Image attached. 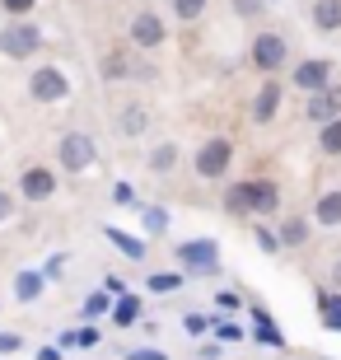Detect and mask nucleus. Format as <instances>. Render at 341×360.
Instances as JSON below:
<instances>
[{
    "mask_svg": "<svg viewBox=\"0 0 341 360\" xmlns=\"http://www.w3.org/2000/svg\"><path fill=\"white\" fill-rule=\"evenodd\" d=\"M10 211H14V197H5V192H0V220H10Z\"/></svg>",
    "mask_w": 341,
    "mask_h": 360,
    "instance_id": "nucleus-30",
    "label": "nucleus"
},
{
    "mask_svg": "<svg viewBox=\"0 0 341 360\" xmlns=\"http://www.w3.org/2000/svg\"><path fill=\"white\" fill-rule=\"evenodd\" d=\"M38 290H42V276L38 271H24L19 276V300H38Z\"/></svg>",
    "mask_w": 341,
    "mask_h": 360,
    "instance_id": "nucleus-24",
    "label": "nucleus"
},
{
    "mask_svg": "<svg viewBox=\"0 0 341 360\" xmlns=\"http://www.w3.org/2000/svg\"><path fill=\"white\" fill-rule=\"evenodd\" d=\"M131 42L136 47H159V42H164V24H159V14H136L131 19Z\"/></svg>",
    "mask_w": 341,
    "mask_h": 360,
    "instance_id": "nucleus-8",
    "label": "nucleus"
},
{
    "mask_svg": "<svg viewBox=\"0 0 341 360\" xmlns=\"http://www.w3.org/2000/svg\"><path fill=\"white\" fill-rule=\"evenodd\" d=\"M61 164H66L70 174H84L94 164V141L84 131H70L66 141H61Z\"/></svg>",
    "mask_w": 341,
    "mask_h": 360,
    "instance_id": "nucleus-6",
    "label": "nucleus"
},
{
    "mask_svg": "<svg viewBox=\"0 0 341 360\" xmlns=\"http://www.w3.org/2000/svg\"><path fill=\"white\" fill-rule=\"evenodd\" d=\"M131 360H164L159 351H131Z\"/></svg>",
    "mask_w": 341,
    "mask_h": 360,
    "instance_id": "nucleus-32",
    "label": "nucleus"
},
{
    "mask_svg": "<svg viewBox=\"0 0 341 360\" xmlns=\"http://www.w3.org/2000/svg\"><path fill=\"white\" fill-rule=\"evenodd\" d=\"M314 24L323 28V33L341 28V0H318V5H314Z\"/></svg>",
    "mask_w": 341,
    "mask_h": 360,
    "instance_id": "nucleus-13",
    "label": "nucleus"
},
{
    "mask_svg": "<svg viewBox=\"0 0 341 360\" xmlns=\"http://www.w3.org/2000/svg\"><path fill=\"white\" fill-rule=\"evenodd\" d=\"M28 94L38 98V103H61L70 94V80L61 75L56 66H42V70H33V80H28Z\"/></svg>",
    "mask_w": 341,
    "mask_h": 360,
    "instance_id": "nucleus-3",
    "label": "nucleus"
},
{
    "mask_svg": "<svg viewBox=\"0 0 341 360\" xmlns=\"http://www.w3.org/2000/svg\"><path fill=\"white\" fill-rule=\"evenodd\" d=\"M318 309H323V323L341 333V300H332V295H318Z\"/></svg>",
    "mask_w": 341,
    "mask_h": 360,
    "instance_id": "nucleus-20",
    "label": "nucleus"
},
{
    "mask_svg": "<svg viewBox=\"0 0 341 360\" xmlns=\"http://www.w3.org/2000/svg\"><path fill=\"white\" fill-rule=\"evenodd\" d=\"M19 192H24L28 201H47L56 192V178L47 174V169H24V178H19Z\"/></svg>",
    "mask_w": 341,
    "mask_h": 360,
    "instance_id": "nucleus-9",
    "label": "nucleus"
},
{
    "mask_svg": "<svg viewBox=\"0 0 341 360\" xmlns=\"http://www.w3.org/2000/svg\"><path fill=\"white\" fill-rule=\"evenodd\" d=\"M332 285H341V262H337V267H332Z\"/></svg>",
    "mask_w": 341,
    "mask_h": 360,
    "instance_id": "nucleus-33",
    "label": "nucleus"
},
{
    "mask_svg": "<svg viewBox=\"0 0 341 360\" xmlns=\"http://www.w3.org/2000/svg\"><path fill=\"white\" fill-rule=\"evenodd\" d=\"M150 285H155V290H173V285H183V276H178V271H164V276H155Z\"/></svg>",
    "mask_w": 341,
    "mask_h": 360,
    "instance_id": "nucleus-26",
    "label": "nucleus"
},
{
    "mask_svg": "<svg viewBox=\"0 0 341 360\" xmlns=\"http://www.w3.org/2000/svg\"><path fill=\"white\" fill-rule=\"evenodd\" d=\"M33 5H38V0H0V10H5V14H14V19H24V14L33 10Z\"/></svg>",
    "mask_w": 341,
    "mask_h": 360,
    "instance_id": "nucleus-25",
    "label": "nucleus"
},
{
    "mask_svg": "<svg viewBox=\"0 0 341 360\" xmlns=\"http://www.w3.org/2000/svg\"><path fill=\"white\" fill-rule=\"evenodd\" d=\"M238 10H243V14H252V10H262V0H238Z\"/></svg>",
    "mask_w": 341,
    "mask_h": 360,
    "instance_id": "nucleus-31",
    "label": "nucleus"
},
{
    "mask_svg": "<svg viewBox=\"0 0 341 360\" xmlns=\"http://www.w3.org/2000/svg\"><path fill=\"white\" fill-rule=\"evenodd\" d=\"M178 257H183V267H215V243L210 239H197V243H178Z\"/></svg>",
    "mask_w": 341,
    "mask_h": 360,
    "instance_id": "nucleus-11",
    "label": "nucleus"
},
{
    "mask_svg": "<svg viewBox=\"0 0 341 360\" xmlns=\"http://www.w3.org/2000/svg\"><path fill=\"white\" fill-rule=\"evenodd\" d=\"M281 206V192H276V183H234L229 187V211L234 215H248V211H257V215H266V211H276Z\"/></svg>",
    "mask_w": 341,
    "mask_h": 360,
    "instance_id": "nucleus-1",
    "label": "nucleus"
},
{
    "mask_svg": "<svg viewBox=\"0 0 341 360\" xmlns=\"http://www.w3.org/2000/svg\"><path fill=\"white\" fill-rule=\"evenodd\" d=\"M304 239H309V220H304V215H290L285 225H281V243H285V248H300Z\"/></svg>",
    "mask_w": 341,
    "mask_h": 360,
    "instance_id": "nucleus-14",
    "label": "nucleus"
},
{
    "mask_svg": "<svg viewBox=\"0 0 341 360\" xmlns=\"http://www.w3.org/2000/svg\"><path fill=\"white\" fill-rule=\"evenodd\" d=\"M108 239L117 243L127 257H145V243H141V239H131V234H122V229H108Z\"/></svg>",
    "mask_w": 341,
    "mask_h": 360,
    "instance_id": "nucleus-19",
    "label": "nucleus"
},
{
    "mask_svg": "<svg viewBox=\"0 0 341 360\" xmlns=\"http://www.w3.org/2000/svg\"><path fill=\"white\" fill-rule=\"evenodd\" d=\"M229 160H234V146L229 141H206L197 155V174L201 178H220L224 169H229Z\"/></svg>",
    "mask_w": 341,
    "mask_h": 360,
    "instance_id": "nucleus-5",
    "label": "nucleus"
},
{
    "mask_svg": "<svg viewBox=\"0 0 341 360\" xmlns=\"http://www.w3.org/2000/svg\"><path fill=\"white\" fill-rule=\"evenodd\" d=\"M19 347H24V342H19L14 333H0V351H19Z\"/></svg>",
    "mask_w": 341,
    "mask_h": 360,
    "instance_id": "nucleus-28",
    "label": "nucleus"
},
{
    "mask_svg": "<svg viewBox=\"0 0 341 360\" xmlns=\"http://www.w3.org/2000/svg\"><path fill=\"white\" fill-rule=\"evenodd\" d=\"M173 164H178V150L173 146H159L155 155H150V169H155V174H169Z\"/></svg>",
    "mask_w": 341,
    "mask_h": 360,
    "instance_id": "nucleus-22",
    "label": "nucleus"
},
{
    "mask_svg": "<svg viewBox=\"0 0 341 360\" xmlns=\"http://www.w3.org/2000/svg\"><path fill=\"white\" fill-rule=\"evenodd\" d=\"M276 108H281V84L266 80V84H262V94H257V103H252V117H257V127L276 117Z\"/></svg>",
    "mask_w": 341,
    "mask_h": 360,
    "instance_id": "nucleus-12",
    "label": "nucleus"
},
{
    "mask_svg": "<svg viewBox=\"0 0 341 360\" xmlns=\"http://www.w3.org/2000/svg\"><path fill=\"white\" fill-rule=\"evenodd\" d=\"M295 84H300V89H309V94L332 89V61H323V56L300 61V66H295Z\"/></svg>",
    "mask_w": 341,
    "mask_h": 360,
    "instance_id": "nucleus-7",
    "label": "nucleus"
},
{
    "mask_svg": "<svg viewBox=\"0 0 341 360\" xmlns=\"http://www.w3.org/2000/svg\"><path fill=\"white\" fill-rule=\"evenodd\" d=\"M131 70V56L127 52H112V56H103V80H122Z\"/></svg>",
    "mask_w": 341,
    "mask_h": 360,
    "instance_id": "nucleus-18",
    "label": "nucleus"
},
{
    "mask_svg": "<svg viewBox=\"0 0 341 360\" xmlns=\"http://www.w3.org/2000/svg\"><path fill=\"white\" fill-rule=\"evenodd\" d=\"M112 319H117L122 328H131V323L141 319V300H136V295H127V300L117 304V314H112Z\"/></svg>",
    "mask_w": 341,
    "mask_h": 360,
    "instance_id": "nucleus-21",
    "label": "nucleus"
},
{
    "mask_svg": "<svg viewBox=\"0 0 341 360\" xmlns=\"http://www.w3.org/2000/svg\"><path fill=\"white\" fill-rule=\"evenodd\" d=\"M145 225H150V229H164V211H145Z\"/></svg>",
    "mask_w": 341,
    "mask_h": 360,
    "instance_id": "nucleus-29",
    "label": "nucleus"
},
{
    "mask_svg": "<svg viewBox=\"0 0 341 360\" xmlns=\"http://www.w3.org/2000/svg\"><path fill=\"white\" fill-rule=\"evenodd\" d=\"M318 146H323V155H341V117H337V122H323Z\"/></svg>",
    "mask_w": 341,
    "mask_h": 360,
    "instance_id": "nucleus-17",
    "label": "nucleus"
},
{
    "mask_svg": "<svg viewBox=\"0 0 341 360\" xmlns=\"http://www.w3.org/2000/svg\"><path fill=\"white\" fill-rule=\"evenodd\" d=\"M145 127H150V112L145 108H127L122 112V136H141Z\"/></svg>",
    "mask_w": 341,
    "mask_h": 360,
    "instance_id": "nucleus-16",
    "label": "nucleus"
},
{
    "mask_svg": "<svg viewBox=\"0 0 341 360\" xmlns=\"http://www.w3.org/2000/svg\"><path fill=\"white\" fill-rule=\"evenodd\" d=\"M84 314H89V319H98V314H108V295H94L89 304H84Z\"/></svg>",
    "mask_w": 341,
    "mask_h": 360,
    "instance_id": "nucleus-27",
    "label": "nucleus"
},
{
    "mask_svg": "<svg viewBox=\"0 0 341 360\" xmlns=\"http://www.w3.org/2000/svg\"><path fill=\"white\" fill-rule=\"evenodd\" d=\"M285 38H281V33H257V38H252V66L257 70H281L285 66Z\"/></svg>",
    "mask_w": 341,
    "mask_h": 360,
    "instance_id": "nucleus-4",
    "label": "nucleus"
},
{
    "mask_svg": "<svg viewBox=\"0 0 341 360\" xmlns=\"http://www.w3.org/2000/svg\"><path fill=\"white\" fill-rule=\"evenodd\" d=\"M173 10H178V19H183V24H192V19H201L206 0H173Z\"/></svg>",
    "mask_w": 341,
    "mask_h": 360,
    "instance_id": "nucleus-23",
    "label": "nucleus"
},
{
    "mask_svg": "<svg viewBox=\"0 0 341 360\" xmlns=\"http://www.w3.org/2000/svg\"><path fill=\"white\" fill-rule=\"evenodd\" d=\"M309 117L314 122H337L341 117V89H318L314 103H309Z\"/></svg>",
    "mask_w": 341,
    "mask_h": 360,
    "instance_id": "nucleus-10",
    "label": "nucleus"
},
{
    "mask_svg": "<svg viewBox=\"0 0 341 360\" xmlns=\"http://www.w3.org/2000/svg\"><path fill=\"white\" fill-rule=\"evenodd\" d=\"M38 42L42 33L33 24H10V28H0V52L10 56V61H24V56L38 52Z\"/></svg>",
    "mask_w": 341,
    "mask_h": 360,
    "instance_id": "nucleus-2",
    "label": "nucleus"
},
{
    "mask_svg": "<svg viewBox=\"0 0 341 360\" xmlns=\"http://www.w3.org/2000/svg\"><path fill=\"white\" fill-rule=\"evenodd\" d=\"M318 225H341V192H323L318 197Z\"/></svg>",
    "mask_w": 341,
    "mask_h": 360,
    "instance_id": "nucleus-15",
    "label": "nucleus"
}]
</instances>
